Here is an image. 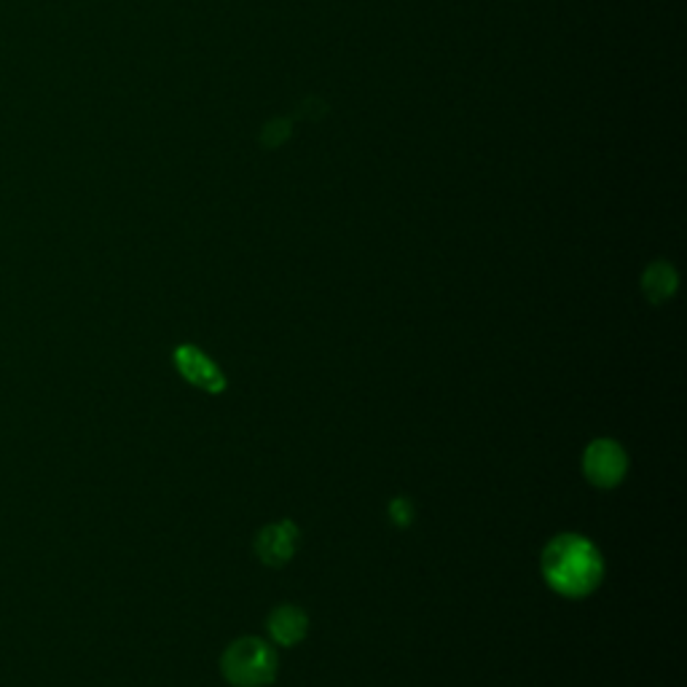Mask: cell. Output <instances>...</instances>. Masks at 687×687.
I'll return each instance as SVG.
<instances>
[{"mask_svg": "<svg viewBox=\"0 0 687 687\" xmlns=\"http://www.w3.org/2000/svg\"><path fill=\"white\" fill-rule=\"evenodd\" d=\"M543 575L558 594L577 599V596H586L599 586L602 575H605V562L586 537L562 535L545 548Z\"/></svg>", "mask_w": 687, "mask_h": 687, "instance_id": "cell-1", "label": "cell"}, {"mask_svg": "<svg viewBox=\"0 0 687 687\" xmlns=\"http://www.w3.org/2000/svg\"><path fill=\"white\" fill-rule=\"evenodd\" d=\"M277 674V655L263 639L245 637L223 653V677L236 687H266Z\"/></svg>", "mask_w": 687, "mask_h": 687, "instance_id": "cell-2", "label": "cell"}, {"mask_svg": "<svg viewBox=\"0 0 687 687\" xmlns=\"http://www.w3.org/2000/svg\"><path fill=\"white\" fill-rule=\"evenodd\" d=\"M626 452L615 441L599 438L586 448V457H583V471L586 478L594 486L609 489V486H618V481L626 475Z\"/></svg>", "mask_w": 687, "mask_h": 687, "instance_id": "cell-3", "label": "cell"}, {"mask_svg": "<svg viewBox=\"0 0 687 687\" xmlns=\"http://www.w3.org/2000/svg\"><path fill=\"white\" fill-rule=\"evenodd\" d=\"M175 363L178 368H181V374L189 378L191 384H196L199 390H204V393L218 395L226 390V376H223L221 368H218L202 350H196V346L191 344L178 346Z\"/></svg>", "mask_w": 687, "mask_h": 687, "instance_id": "cell-4", "label": "cell"}, {"mask_svg": "<svg viewBox=\"0 0 687 687\" xmlns=\"http://www.w3.org/2000/svg\"><path fill=\"white\" fill-rule=\"evenodd\" d=\"M295 537H299V529L291 522L263 526L255 537V554L266 567H282L293 556Z\"/></svg>", "mask_w": 687, "mask_h": 687, "instance_id": "cell-5", "label": "cell"}, {"mask_svg": "<svg viewBox=\"0 0 687 687\" xmlns=\"http://www.w3.org/2000/svg\"><path fill=\"white\" fill-rule=\"evenodd\" d=\"M306 628H310V620H306V615L301 613L299 607H277L272 613V618H269V634H272L274 641H280V645L285 647L304 639Z\"/></svg>", "mask_w": 687, "mask_h": 687, "instance_id": "cell-6", "label": "cell"}, {"mask_svg": "<svg viewBox=\"0 0 687 687\" xmlns=\"http://www.w3.org/2000/svg\"><path fill=\"white\" fill-rule=\"evenodd\" d=\"M641 285H645V293L658 304V301H666L674 293V287H677V274H674L671 266H666V263H655L653 269H647Z\"/></svg>", "mask_w": 687, "mask_h": 687, "instance_id": "cell-7", "label": "cell"}, {"mask_svg": "<svg viewBox=\"0 0 687 687\" xmlns=\"http://www.w3.org/2000/svg\"><path fill=\"white\" fill-rule=\"evenodd\" d=\"M390 513H393V518H395V522L401 524V526H406V524L411 522V511H408V513L403 511V507H401V499H397V503H395L393 507H390Z\"/></svg>", "mask_w": 687, "mask_h": 687, "instance_id": "cell-8", "label": "cell"}]
</instances>
